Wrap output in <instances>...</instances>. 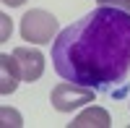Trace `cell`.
Instances as JSON below:
<instances>
[{"label": "cell", "mask_w": 130, "mask_h": 128, "mask_svg": "<svg viewBox=\"0 0 130 128\" xmlns=\"http://www.w3.org/2000/svg\"><path fill=\"white\" fill-rule=\"evenodd\" d=\"M68 125L70 128H109L112 118H109V112H107L104 107L91 105V107H86L81 115H75L73 123H68Z\"/></svg>", "instance_id": "6"}, {"label": "cell", "mask_w": 130, "mask_h": 128, "mask_svg": "<svg viewBox=\"0 0 130 128\" xmlns=\"http://www.w3.org/2000/svg\"><path fill=\"white\" fill-rule=\"evenodd\" d=\"M26 0H3V5H10V8H18V5H24Z\"/></svg>", "instance_id": "10"}, {"label": "cell", "mask_w": 130, "mask_h": 128, "mask_svg": "<svg viewBox=\"0 0 130 128\" xmlns=\"http://www.w3.org/2000/svg\"><path fill=\"white\" fill-rule=\"evenodd\" d=\"M0 120H3V125H13V128H21L24 125V118H21V112L8 107V105H3L0 107Z\"/></svg>", "instance_id": "7"}, {"label": "cell", "mask_w": 130, "mask_h": 128, "mask_svg": "<svg viewBox=\"0 0 130 128\" xmlns=\"http://www.w3.org/2000/svg\"><path fill=\"white\" fill-rule=\"evenodd\" d=\"M21 37L31 45H50L57 37V18L50 10L34 8L21 18Z\"/></svg>", "instance_id": "2"}, {"label": "cell", "mask_w": 130, "mask_h": 128, "mask_svg": "<svg viewBox=\"0 0 130 128\" xmlns=\"http://www.w3.org/2000/svg\"><path fill=\"white\" fill-rule=\"evenodd\" d=\"M13 58L21 68V76L24 81L34 84L42 79V73H44V55H42L39 50H31V47H16L13 50Z\"/></svg>", "instance_id": "4"}, {"label": "cell", "mask_w": 130, "mask_h": 128, "mask_svg": "<svg viewBox=\"0 0 130 128\" xmlns=\"http://www.w3.org/2000/svg\"><path fill=\"white\" fill-rule=\"evenodd\" d=\"M94 97H96V89L65 79V81H60L57 86L52 89L50 102H52V107H55L57 112H73V110L83 107V105L94 102Z\"/></svg>", "instance_id": "3"}, {"label": "cell", "mask_w": 130, "mask_h": 128, "mask_svg": "<svg viewBox=\"0 0 130 128\" xmlns=\"http://www.w3.org/2000/svg\"><path fill=\"white\" fill-rule=\"evenodd\" d=\"M24 81V76H21V68L13 55H0V94L3 97H8V94H13L18 89V84Z\"/></svg>", "instance_id": "5"}, {"label": "cell", "mask_w": 130, "mask_h": 128, "mask_svg": "<svg viewBox=\"0 0 130 128\" xmlns=\"http://www.w3.org/2000/svg\"><path fill=\"white\" fill-rule=\"evenodd\" d=\"M0 18H3V39H0V42H5V39H8V31H10V21H8V16H5V13L0 16Z\"/></svg>", "instance_id": "9"}, {"label": "cell", "mask_w": 130, "mask_h": 128, "mask_svg": "<svg viewBox=\"0 0 130 128\" xmlns=\"http://www.w3.org/2000/svg\"><path fill=\"white\" fill-rule=\"evenodd\" d=\"M52 66L62 79L115 92L130 73V10L99 5L52 39Z\"/></svg>", "instance_id": "1"}, {"label": "cell", "mask_w": 130, "mask_h": 128, "mask_svg": "<svg viewBox=\"0 0 130 128\" xmlns=\"http://www.w3.org/2000/svg\"><path fill=\"white\" fill-rule=\"evenodd\" d=\"M99 5H117V8L130 10V0H99Z\"/></svg>", "instance_id": "8"}]
</instances>
